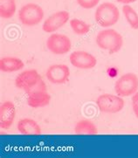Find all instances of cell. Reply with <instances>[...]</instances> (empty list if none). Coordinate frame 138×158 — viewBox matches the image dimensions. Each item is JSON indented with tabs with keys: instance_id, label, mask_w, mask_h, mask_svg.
Instances as JSON below:
<instances>
[{
	"instance_id": "obj_1",
	"label": "cell",
	"mask_w": 138,
	"mask_h": 158,
	"mask_svg": "<svg viewBox=\"0 0 138 158\" xmlns=\"http://www.w3.org/2000/svg\"><path fill=\"white\" fill-rule=\"evenodd\" d=\"M97 46L109 54L116 53L123 46V38L114 29H105L99 31L96 36Z\"/></svg>"
},
{
	"instance_id": "obj_2",
	"label": "cell",
	"mask_w": 138,
	"mask_h": 158,
	"mask_svg": "<svg viewBox=\"0 0 138 158\" xmlns=\"http://www.w3.org/2000/svg\"><path fill=\"white\" fill-rule=\"evenodd\" d=\"M120 11L116 5L112 3H102L97 7L94 14V19L99 26L107 28L115 26L119 20Z\"/></svg>"
},
{
	"instance_id": "obj_3",
	"label": "cell",
	"mask_w": 138,
	"mask_h": 158,
	"mask_svg": "<svg viewBox=\"0 0 138 158\" xmlns=\"http://www.w3.org/2000/svg\"><path fill=\"white\" fill-rule=\"evenodd\" d=\"M26 94L27 104L32 108L46 107L51 102V95L47 92L46 83L42 79L34 87L26 92Z\"/></svg>"
},
{
	"instance_id": "obj_4",
	"label": "cell",
	"mask_w": 138,
	"mask_h": 158,
	"mask_svg": "<svg viewBox=\"0 0 138 158\" xmlns=\"http://www.w3.org/2000/svg\"><path fill=\"white\" fill-rule=\"evenodd\" d=\"M44 18V10L37 4L29 3L22 6L19 11V19L26 26H33L40 24Z\"/></svg>"
},
{
	"instance_id": "obj_5",
	"label": "cell",
	"mask_w": 138,
	"mask_h": 158,
	"mask_svg": "<svg viewBox=\"0 0 138 158\" xmlns=\"http://www.w3.org/2000/svg\"><path fill=\"white\" fill-rule=\"evenodd\" d=\"M96 105L101 112L105 114H116L121 112L125 102L123 97L111 94H103L96 99Z\"/></svg>"
},
{
	"instance_id": "obj_6",
	"label": "cell",
	"mask_w": 138,
	"mask_h": 158,
	"mask_svg": "<svg viewBox=\"0 0 138 158\" xmlns=\"http://www.w3.org/2000/svg\"><path fill=\"white\" fill-rule=\"evenodd\" d=\"M115 91L121 97L133 95L138 91V76L133 73L122 75L115 84Z\"/></svg>"
},
{
	"instance_id": "obj_7",
	"label": "cell",
	"mask_w": 138,
	"mask_h": 158,
	"mask_svg": "<svg viewBox=\"0 0 138 158\" xmlns=\"http://www.w3.org/2000/svg\"><path fill=\"white\" fill-rule=\"evenodd\" d=\"M46 47L53 54L63 55L71 50L72 43L67 36L60 33H52L46 40Z\"/></svg>"
},
{
	"instance_id": "obj_8",
	"label": "cell",
	"mask_w": 138,
	"mask_h": 158,
	"mask_svg": "<svg viewBox=\"0 0 138 158\" xmlns=\"http://www.w3.org/2000/svg\"><path fill=\"white\" fill-rule=\"evenodd\" d=\"M69 60L72 66L82 70L92 69L97 64L96 58L85 51L73 52L69 56Z\"/></svg>"
},
{
	"instance_id": "obj_9",
	"label": "cell",
	"mask_w": 138,
	"mask_h": 158,
	"mask_svg": "<svg viewBox=\"0 0 138 158\" xmlns=\"http://www.w3.org/2000/svg\"><path fill=\"white\" fill-rule=\"evenodd\" d=\"M46 79L55 85L65 84L70 76V69L64 64H54L48 67L46 73Z\"/></svg>"
},
{
	"instance_id": "obj_10",
	"label": "cell",
	"mask_w": 138,
	"mask_h": 158,
	"mask_svg": "<svg viewBox=\"0 0 138 158\" xmlns=\"http://www.w3.org/2000/svg\"><path fill=\"white\" fill-rule=\"evenodd\" d=\"M41 76L35 69H28L25 70L19 73L15 80V86L19 89L24 90L25 93L30 90L36 84L40 81Z\"/></svg>"
},
{
	"instance_id": "obj_11",
	"label": "cell",
	"mask_w": 138,
	"mask_h": 158,
	"mask_svg": "<svg viewBox=\"0 0 138 158\" xmlns=\"http://www.w3.org/2000/svg\"><path fill=\"white\" fill-rule=\"evenodd\" d=\"M69 18L70 15L67 10L57 11L44 21L42 29L45 32L53 33L64 25H66L67 21L69 20Z\"/></svg>"
},
{
	"instance_id": "obj_12",
	"label": "cell",
	"mask_w": 138,
	"mask_h": 158,
	"mask_svg": "<svg viewBox=\"0 0 138 158\" xmlns=\"http://www.w3.org/2000/svg\"><path fill=\"white\" fill-rule=\"evenodd\" d=\"M16 107L13 102L6 101L0 106V127L3 129H9L14 123Z\"/></svg>"
},
{
	"instance_id": "obj_13",
	"label": "cell",
	"mask_w": 138,
	"mask_h": 158,
	"mask_svg": "<svg viewBox=\"0 0 138 158\" xmlns=\"http://www.w3.org/2000/svg\"><path fill=\"white\" fill-rule=\"evenodd\" d=\"M17 129L22 135H39L41 134V128L40 125L34 120L30 118H24L19 121Z\"/></svg>"
},
{
	"instance_id": "obj_14",
	"label": "cell",
	"mask_w": 138,
	"mask_h": 158,
	"mask_svg": "<svg viewBox=\"0 0 138 158\" xmlns=\"http://www.w3.org/2000/svg\"><path fill=\"white\" fill-rule=\"evenodd\" d=\"M25 67L24 61L17 57H4L0 60V70L4 73H14Z\"/></svg>"
},
{
	"instance_id": "obj_15",
	"label": "cell",
	"mask_w": 138,
	"mask_h": 158,
	"mask_svg": "<svg viewBox=\"0 0 138 158\" xmlns=\"http://www.w3.org/2000/svg\"><path fill=\"white\" fill-rule=\"evenodd\" d=\"M76 135H97L98 129L94 123L89 120H81L74 127Z\"/></svg>"
},
{
	"instance_id": "obj_16",
	"label": "cell",
	"mask_w": 138,
	"mask_h": 158,
	"mask_svg": "<svg viewBox=\"0 0 138 158\" xmlns=\"http://www.w3.org/2000/svg\"><path fill=\"white\" fill-rule=\"evenodd\" d=\"M16 0H0V16L3 19H10L16 12Z\"/></svg>"
},
{
	"instance_id": "obj_17",
	"label": "cell",
	"mask_w": 138,
	"mask_h": 158,
	"mask_svg": "<svg viewBox=\"0 0 138 158\" xmlns=\"http://www.w3.org/2000/svg\"><path fill=\"white\" fill-rule=\"evenodd\" d=\"M123 12L129 26L134 30H138V14L133 8L128 5H123Z\"/></svg>"
},
{
	"instance_id": "obj_18",
	"label": "cell",
	"mask_w": 138,
	"mask_h": 158,
	"mask_svg": "<svg viewBox=\"0 0 138 158\" xmlns=\"http://www.w3.org/2000/svg\"><path fill=\"white\" fill-rule=\"evenodd\" d=\"M69 23L73 31L77 35H85L90 31V26L79 19H72Z\"/></svg>"
},
{
	"instance_id": "obj_19",
	"label": "cell",
	"mask_w": 138,
	"mask_h": 158,
	"mask_svg": "<svg viewBox=\"0 0 138 158\" xmlns=\"http://www.w3.org/2000/svg\"><path fill=\"white\" fill-rule=\"evenodd\" d=\"M78 5L83 9H92L99 4L100 0H76Z\"/></svg>"
},
{
	"instance_id": "obj_20",
	"label": "cell",
	"mask_w": 138,
	"mask_h": 158,
	"mask_svg": "<svg viewBox=\"0 0 138 158\" xmlns=\"http://www.w3.org/2000/svg\"><path fill=\"white\" fill-rule=\"evenodd\" d=\"M131 102H132V109H133L134 114L136 117L138 119V91L132 95Z\"/></svg>"
},
{
	"instance_id": "obj_21",
	"label": "cell",
	"mask_w": 138,
	"mask_h": 158,
	"mask_svg": "<svg viewBox=\"0 0 138 158\" xmlns=\"http://www.w3.org/2000/svg\"><path fill=\"white\" fill-rule=\"evenodd\" d=\"M118 3L120 4H123V5H129V4H132L135 3L136 0H116Z\"/></svg>"
}]
</instances>
